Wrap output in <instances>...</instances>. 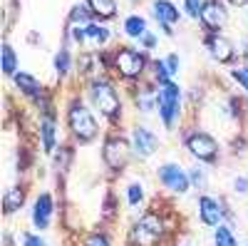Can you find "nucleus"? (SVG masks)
I'll return each mask as SVG.
<instances>
[{"instance_id":"nucleus-18","label":"nucleus","mask_w":248,"mask_h":246,"mask_svg":"<svg viewBox=\"0 0 248 246\" xmlns=\"http://www.w3.org/2000/svg\"><path fill=\"white\" fill-rule=\"evenodd\" d=\"M85 33H87V40H90L92 45H97V48H105V45L109 43V30H107L105 25L90 23V25L85 28Z\"/></svg>"},{"instance_id":"nucleus-12","label":"nucleus","mask_w":248,"mask_h":246,"mask_svg":"<svg viewBox=\"0 0 248 246\" xmlns=\"http://www.w3.org/2000/svg\"><path fill=\"white\" fill-rule=\"evenodd\" d=\"M134 149L141 157H149V154H154L159 149V139L154 137V132L144 130V127H137L134 130Z\"/></svg>"},{"instance_id":"nucleus-8","label":"nucleus","mask_w":248,"mask_h":246,"mask_svg":"<svg viewBox=\"0 0 248 246\" xmlns=\"http://www.w3.org/2000/svg\"><path fill=\"white\" fill-rule=\"evenodd\" d=\"M152 15L154 20L164 28V33H174V25H179V20H181V13L179 8L171 3V0H154L152 3Z\"/></svg>"},{"instance_id":"nucleus-21","label":"nucleus","mask_w":248,"mask_h":246,"mask_svg":"<svg viewBox=\"0 0 248 246\" xmlns=\"http://www.w3.org/2000/svg\"><path fill=\"white\" fill-rule=\"evenodd\" d=\"M70 67H72L70 50H67V48H60V50H57V55H55V72H57L60 77H65V75L70 72Z\"/></svg>"},{"instance_id":"nucleus-13","label":"nucleus","mask_w":248,"mask_h":246,"mask_svg":"<svg viewBox=\"0 0 248 246\" xmlns=\"http://www.w3.org/2000/svg\"><path fill=\"white\" fill-rule=\"evenodd\" d=\"M199 216H201V221L206 224V227H218V221H221L218 201L211 199V197H201L199 199Z\"/></svg>"},{"instance_id":"nucleus-14","label":"nucleus","mask_w":248,"mask_h":246,"mask_svg":"<svg viewBox=\"0 0 248 246\" xmlns=\"http://www.w3.org/2000/svg\"><path fill=\"white\" fill-rule=\"evenodd\" d=\"M13 82H15V87L23 92V95H28V97H32V99H40V95H43V85L30 75V72H15L13 75Z\"/></svg>"},{"instance_id":"nucleus-34","label":"nucleus","mask_w":248,"mask_h":246,"mask_svg":"<svg viewBox=\"0 0 248 246\" xmlns=\"http://www.w3.org/2000/svg\"><path fill=\"white\" fill-rule=\"evenodd\" d=\"M25 246H47L43 239H40V236H32V234H28L25 236Z\"/></svg>"},{"instance_id":"nucleus-30","label":"nucleus","mask_w":248,"mask_h":246,"mask_svg":"<svg viewBox=\"0 0 248 246\" xmlns=\"http://www.w3.org/2000/svg\"><path fill=\"white\" fill-rule=\"evenodd\" d=\"M231 75H233V80L238 82L241 87H246V90H248V65H246V67H238V70H233Z\"/></svg>"},{"instance_id":"nucleus-4","label":"nucleus","mask_w":248,"mask_h":246,"mask_svg":"<svg viewBox=\"0 0 248 246\" xmlns=\"http://www.w3.org/2000/svg\"><path fill=\"white\" fill-rule=\"evenodd\" d=\"M156 105H159V115L164 119L167 127H174V122L179 117V107H181V90L176 82H167L159 95H156Z\"/></svg>"},{"instance_id":"nucleus-6","label":"nucleus","mask_w":248,"mask_h":246,"mask_svg":"<svg viewBox=\"0 0 248 246\" xmlns=\"http://www.w3.org/2000/svg\"><path fill=\"white\" fill-rule=\"evenodd\" d=\"M199 20L209 33H221L226 28V23H229V13H226L223 3H218V0H203Z\"/></svg>"},{"instance_id":"nucleus-7","label":"nucleus","mask_w":248,"mask_h":246,"mask_svg":"<svg viewBox=\"0 0 248 246\" xmlns=\"http://www.w3.org/2000/svg\"><path fill=\"white\" fill-rule=\"evenodd\" d=\"M186 147H189V152H191L196 159H201V162H214L216 154H218L216 139L209 137V134H203V132L191 134L189 139H186Z\"/></svg>"},{"instance_id":"nucleus-25","label":"nucleus","mask_w":248,"mask_h":246,"mask_svg":"<svg viewBox=\"0 0 248 246\" xmlns=\"http://www.w3.org/2000/svg\"><path fill=\"white\" fill-rule=\"evenodd\" d=\"M214 241H216V246H236V236H233V231L231 229H226V227H216V234H214Z\"/></svg>"},{"instance_id":"nucleus-15","label":"nucleus","mask_w":248,"mask_h":246,"mask_svg":"<svg viewBox=\"0 0 248 246\" xmlns=\"http://www.w3.org/2000/svg\"><path fill=\"white\" fill-rule=\"evenodd\" d=\"M50 214H52V197L50 194H40L35 201V212H32V224L37 229H45L50 224Z\"/></svg>"},{"instance_id":"nucleus-19","label":"nucleus","mask_w":248,"mask_h":246,"mask_svg":"<svg viewBox=\"0 0 248 246\" xmlns=\"http://www.w3.org/2000/svg\"><path fill=\"white\" fill-rule=\"evenodd\" d=\"M90 23H94V15H92V10L87 8V3L85 5H75L72 10H70V25H90Z\"/></svg>"},{"instance_id":"nucleus-28","label":"nucleus","mask_w":248,"mask_h":246,"mask_svg":"<svg viewBox=\"0 0 248 246\" xmlns=\"http://www.w3.org/2000/svg\"><path fill=\"white\" fill-rule=\"evenodd\" d=\"M127 199H129V204H132V207L141 204V199H144V192H141V187H139V184H132V187L127 189Z\"/></svg>"},{"instance_id":"nucleus-11","label":"nucleus","mask_w":248,"mask_h":246,"mask_svg":"<svg viewBox=\"0 0 248 246\" xmlns=\"http://www.w3.org/2000/svg\"><path fill=\"white\" fill-rule=\"evenodd\" d=\"M102 154H105V162L109 164V167L119 169L129 162V142L122 139V137H112V139L105 142V152Z\"/></svg>"},{"instance_id":"nucleus-9","label":"nucleus","mask_w":248,"mask_h":246,"mask_svg":"<svg viewBox=\"0 0 248 246\" xmlns=\"http://www.w3.org/2000/svg\"><path fill=\"white\" fill-rule=\"evenodd\" d=\"M159 179H161V184L167 189L179 192V194H184L186 189L191 187L189 174H186L179 164H164V167H159Z\"/></svg>"},{"instance_id":"nucleus-29","label":"nucleus","mask_w":248,"mask_h":246,"mask_svg":"<svg viewBox=\"0 0 248 246\" xmlns=\"http://www.w3.org/2000/svg\"><path fill=\"white\" fill-rule=\"evenodd\" d=\"M189 179H191L194 187H199V189H203V187H206V174H203V169H199V167H194V169H191Z\"/></svg>"},{"instance_id":"nucleus-27","label":"nucleus","mask_w":248,"mask_h":246,"mask_svg":"<svg viewBox=\"0 0 248 246\" xmlns=\"http://www.w3.org/2000/svg\"><path fill=\"white\" fill-rule=\"evenodd\" d=\"M201 8H203V0H184V10L191 20H199L201 15Z\"/></svg>"},{"instance_id":"nucleus-3","label":"nucleus","mask_w":248,"mask_h":246,"mask_svg":"<svg viewBox=\"0 0 248 246\" xmlns=\"http://www.w3.org/2000/svg\"><path fill=\"white\" fill-rule=\"evenodd\" d=\"M161 229H164L161 219L156 214H147L132 227L129 241H132V246H156L161 239Z\"/></svg>"},{"instance_id":"nucleus-1","label":"nucleus","mask_w":248,"mask_h":246,"mask_svg":"<svg viewBox=\"0 0 248 246\" xmlns=\"http://www.w3.org/2000/svg\"><path fill=\"white\" fill-rule=\"evenodd\" d=\"M90 95H92V102L97 105V110H99L102 115H105V117L114 119V117L119 115L122 102H119V97H117L114 87L109 85L107 80H102V77L92 80V85H90Z\"/></svg>"},{"instance_id":"nucleus-37","label":"nucleus","mask_w":248,"mask_h":246,"mask_svg":"<svg viewBox=\"0 0 248 246\" xmlns=\"http://www.w3.org/2000/svg\"><path fill=\"white\" fill-rule=\"evenodd\" d=\"M243 57H246V60H248V37H246V40H243Z\"/></svg>"},{"instance_id":"nucleus-32","label":"nucleus","mask_w":248,"mask_h":246,"mask_svg":"<svg viewBox=\"0 0 248 246\" xmlns=\"http://www.w3.org/2000/svg\"><path fill=\"white\" fill-rule=\"evenodd\" d=\"M164 63H167V70H169V75H171V77L179 72V55H169L167 60H164Z\"/></svg>"},{"instance_id":"nucleus-10","label":"nucleus","mask_w":248,"mask_h":246,"mask_svg":"<svg viewBox=\"0 0 248 246\" xmlns=\"http://www.w3.org/2000/svg\"><path fill=\"white\" fill-rule=\"evenodd\" d=\"M206 48H209L211 57L216 60V63H221V65L233 63V57H236V48H233V43H231L229 37L218 35V33H211L209 37H206Z\"/></svg>"},{"instance_id":"nucleus-16","label":"nucleus","mask_w":248,"mask_h":246,"mask_svg":"<svg viewBox=\"0 0 248 246\" xmlns=\"http://www.w3.org/2000/svg\"><path fill=\"white\" fill-rule=\"evenodd\" d=\"M85 3L99 20H112L117 15V0H85Z\"/></svg>"},{"instance_id":"nucleus-17","label":"nucleus","mask_w":248,"mask_h":246,"mask_svg":"<svg viewBox=\"0 0 248 246\" xmlns=\"http://www.w3.org/2000/svg\"><path fill=\"white\" fill-rule=\"evenodd\" d=\"M144 33H149V30H147V20H144L141 15H129L127 20H124V35L139 40Z\"/></svg>"},{"instance_id":"nucleus-31","label":"nucleus","mask_w":248,"mask_h":246,"mask_svg":"<svg viewBox=\"0 0 248 246\" xmlns=\"http://www.w3.org/2000/svg\"><path fill=\"white\" fill-rule=\"evenodd\" d=\"M139 43H141V48H147V50H152V48H156V35L154 33H144L141 37H139Z\"/></svg>"},{"instance_id":"nucleus-2","label":"nucleus","mask_w":248,"mask_h":246,"mask_svg":"<svg viewBox=\"0 0 248 246\" xmlns=\"http://www.w3.org/2000/svg\"><path fill=\"white\" fill-rule=\"evenodd\" d=\"M67 122H70V130H72V134L77 137V139H82V142H92L94 137H97V122H94V117H92V112L82 105V102H75V105L70 107V112H67Z\"/></svg>"},{"instance_id":"nucleus-24","label":"nucleus","mask_w":248,"mask_h":246,"mask_svg":"<svg viewBox=\"0 0 248 246\" xmlns=\"http://www.w3.org/2000/svg\"><path fill=\"white\" fill-rule=\"evenodd\" d=\"M152 70H154V77L159 82V87H164L167 82H171V75H169L167 63H164V60H152Z\"/></svg>"},{"instance_id":"nucleus-26","label":"nucleus","mask_w":248,"mask_h":246,"mask_svg":"<svg viewBox=\"0 0 248 246\" xmlns=\"http://www.w3.org/2000/svg\"><path fill=\"white\" fill-rule=\"evenodd\" d=\"M94 55L92 52H85V55H79V63H77V70H79V75H90L92 70H94Z\"/></svg>"},{"instance_id":"nucleus-36","label":"nucleus","mask_w":248,"mask_h":246,"mask_svg":"<svg viewBox=\"0 0 248 246\" xmlns=\"http://www.w3.org/2000/svg\"><path fill=\"white\" fill-rule=\"evenodd\" d=\"M226 3H231L233 8H246V5H248V0H226Z\"/></svg>"},{"instance_id":"nucleus-20","label":"nucleus","mask_w":248,"mask_h":246,"mask_svg":"<svg viewBox=\"0 0 248 246\" xmlns=\"http://www.w3.org/2000/svg\"><path fill=\"white\" fill-rule=\"evenodd\" d=\"M40 137H43V149L45 152H52L55 142H57V134H55V122L47 117L43 119V127H40Z\"/></svg>"},{"instance_id":"nucleus-22","label":"nucleus","mask_w":248,"mask_h":246,"mask_svg":"<svg viewBox=\"0 0 248 246\" xmlns=\"http://www.w3.org/2000/svg\"><path fill=\"white\" fill-rule=\"evenodd\" d=\"M23 199H25V192L20 189V187L10 189V192L5 194V214H13V212H17L20 207H23Z\"/></svg>"},{"instance_id":"nucleus-35","label":"nucleus","mask_w":248,"mask_h":246,"mask_svg":"<svg viewBox=\"0 0 248 246\" xmlns=\"http://www.w3.org/2000/svg\"><path fill=\"white\" fill-rule=\"evenodd\" d=\"M233 187H236V192H241V194H246L248 192V179H236V184H233Z\"/></svg>"},{"instance_id":"nucleus-5","label":"nucleus","mask_w":248,"mask_h":246,"mask_svg":"<svg viewBox=\"0 0 248 246\" xmlns=\"http://www.w3.org/2000/svg\"><path fill=\"white\" fill-rule=\"evenodd\" d=\"M114 60V70L122 75V77H127V80H134L144 72V67H147V57H144L141 52L132 50V48H119L114 50L112 55Z\"/></svg>"},{"instance_id":"nucleus-23","label":"nucleus","mask_w":248,"mask_h":246,"mask_svg":"<svg viewBox=\"0 0 248 246\" xmlns=\"http://www.w3.org/2000/svg\"><path fill=\"white\" fill-rule=\"evenodd\" d=\"M15 67H17V55H15L10 43H3V72L15 75Z\"/></svg>"},{"instance_id":"nucleus-33","label":"nucleus","mask_w":248,"mask_h":246,"mask_svg":"<svg viewBox=\"0 0 248 246\" xmlns=\"http://www.w3.org/2000/svg\"><path fill=\"white\" fill-rule=\"evenodd\" d=\"M85 246H109V244H107V239H105V236H90Z\"/></svg>"}]
</instances>
